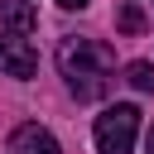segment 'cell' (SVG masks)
Listing matches in <instances>:
<instances>
[{
	"mask_svg": "<svg viewBox=\"0 0 154 154\" xmlns=\"http://www.w3.org/2000/svg\"><path fill=\"white\" fill-rule=\"evenodd\" d=\"M58 67L72 87L77 101H101L111 91V72H116V53L96 38H63L58 43Z\"/></svg>",
	"mask_w": 154,
	"mask_h": 154,
	"instance_id": "obj_1",
	"label": "cell"
},
{
	"mask_svg": "<svg viewBox=\"0 0 154 154\" xmlns=\"http://www.w3.org/2000/svg\"><path fill=\"white\" fill-rule=\"evenodd\" d=\"M135 135H140V111L135 106H106L96 116V149L101 154H130L135 149Z\"/></svg>",
	"mask_w": 154,
	"mask_h": 154,
	"instance_id": "obj_2",
	"label": "cell"
},
{
	"mask_svg": "<svg viewBox=\"0 0 154 154\" xmlns=\"http://www.w3.org/2000/svg\"><path fill=\"white\" fill-rule=\"evenodd\" d=\"M0 67L10 72V77H34V67H38V53L29 48V38L24 34H0Z\"/></svg>",
	"mask_w": 154,
	"mask_h": 154,
	"instance_id": "obj_3",
	"label": "cell"
},
{
	"mask_svg": "<svg viewBox=\"0 0 154 154\" xmlns=\"http://www.w3.org/2000/svg\"><path fill=\"white\" fill-rule=\"evenodd\" d=\"M10 154H63V149H58V140L43 125H19L10 135Z\"/></svg>",
	"mask_w": 154,
	"mask_h": 154,
	"instance_id": "obj_4",
	"label": "cell"
},
{
	"mask_svg": "<svg viewBox=\"0 0 154 154\" xmlns=\"http://www.w3.org/2000/svg\"><path fill=\"white\" fill-rule=\"evenodd\" d=\"M0 24L10 34H29V29H38V10L29 0H0Z\"/></svg>",
	"mask_w": 154,
	"mask_h": 154,
	"instance_id": "obj_5",
	"label": "cell"
},
{
	"mask_svg": "<svg viewBox=\"0 0 154 154\" xmlns=\"http://www.w3.org/2000/svg\"><path fill=\"white\" fill-rule=\"evenodd\" d=\"M116 29H120V34H144V10H140L135 0H125V5L116 10Z\"/></svg>",
	"mask_w": 154,
	"mask_h": 154,
	"instance_id": "obj_6",
	"label": "cell"
},
{
	"mask_svg": "<svg viewBox=\"0 0 154 154\" xmlns=\"http://www.w3.org/2000/svg\"><path fill=\"white\" fill-rule=\"evenodd\" d=\"M125 82H130L135 91H154V67H149V63H130V67H125Z\"/></svg>",
	"mask_w": 154,
	"mask_h": 154,
	"instance_id": "obj_7",
	"label": "cell"
},
{
	"mask_svg": "<svg viewBox=\"0 0 154 154\" xmlns=\"http://www.w3.org/2000/svg\"><path fill=\"white\" fill-rule=\"evenodd\" d=\"M58 5H63V10H87L91 0H58Z\"/></svg>",
	"mask_w": 154,
	"mask_h": 154,
	"instance_id": "obj_8",
	"label": "cell"
},
{
	"mask_svg": "<svg viewBox=\"0 0 154 154\" xmlns=\"http://www.w3.org/2000/svg\"><path fill=\"white\" fill-rule=\"evenodd\" d=\"M144 154H154V125H149V140H144Z\"/></svg>",
	"mask_w": 154,
	"mask_h": 154,
	"instance_id": "obj_9",
	"label": "cell"
}]
</instances>
